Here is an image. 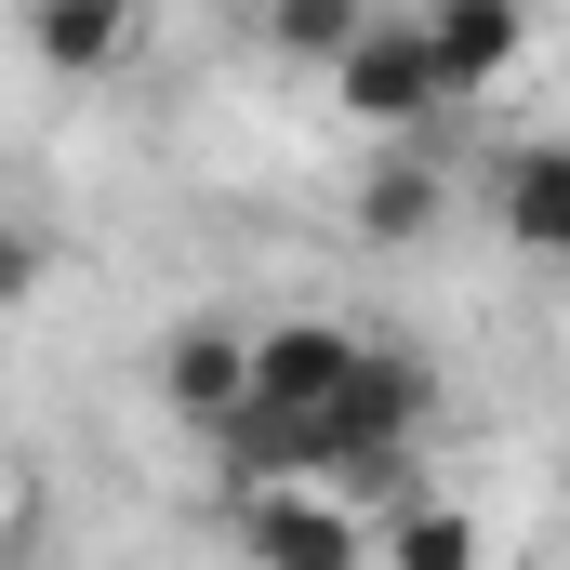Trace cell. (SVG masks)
I'll return each instance as SVG.
<instances>
[{
	"mask_svg": "<svg viewBox=\"0 0 570 570\" xmlns=\"http://www.w3.org/2000/svg\"><path fill=\"white\" fill-rule=\"evenodd\" d=\"M226 544H253L279 570H358L385 531L345 504V478H266V491H226Z\"/></svg>",
	"mask_w": 570,
	"mask_h": 570,
	"instance_id": "cell-3",
	"label": "cell"
},
{
	"mask_svg": "<svg viewBox=\"0 0 570 570\" xmlns=\"http://www.w3.org/2000/svg\"><path fill=\"white\" fill-rule=\"evenodd\" d=\"M358 345H372V332H358V318H318V305H305V318H266V332H253V385L292 399V412H318V399L358 372Z\"/></svg>",
	"mask_w": 570,
	"mask_h": 570,
	"instance_id": "cell-9",
	"label": "cell"
},
{
	"mask_svg": "<svg viewBox=\"0 0 570 570\" xmlns=\"http://www.w3.org/2000/svg\"><path fill=\"white\" fill-rule=\"evenodd\" d=\"M491 226H504V253H531V266H570V146L531 134L491 159Z\"/></svg>",
	"mask_w": 570,
	"mask_h": 570,
	"instance_id": "cell-7",
	"label": "cell"
},
{
	"mask_svg": "<svg viewBox=\"0 0 570 570\" xmlns=\"http://www.w3.org/2000/svg\"><path fill=\"white\" fill-rule=\"evenodd\" d=\"M425 40H438V67H451V94H504L531 67L544 13L531 0H425Z\"/></svg>",
	"mask_w": 570,
	"mask_h": 570,
	"instance_id": "cell-8",
	"label": "cell"
},
{
	"mask_svg": "<svg viewBox=\"0 0 570 570\" xmlns=\"http://www.w3.org/2000/svg\"><path fill=\"white\" fill-rule=\"evenodd\" d=\"M425 425H438V372L399 332H372L358 372L318 399V464H332V478H399V464L425 451Z\"/></svg>",
	"mask_w": 570,
	"mask_h": 570,
	"instance_id": "cell-1",
	"label": "cell"
},
{
	"mask_svg": "<svg viewBox=\"0 0 570 570\" xmlns=\"http://www.w3.org/2000/svg\"><path fill=\"white\" fill-rule=\"evenodd\" d=\"M385 544H399L412 570H478V558H491V531H478L464 504H399V518H385Z\"/></svg>",
	"mask_w": 570,
	"mask_h": 570,
	"instance_id": "cell-11",
	"label": "cell"
},
{
	"mask_svg": "<svg viewBox=\"0 0 570 570\" xmlns=\"http://www.w3.org/2000/svg\"><path fill=\"white\" fill-rule=\"evenodd\" d=\"M372 13H385V0H266V53L318 80V67H332V53H345V40H358Z\"/></svg>",
	"mask_w": 570,
	"mask_h": 570,
	"instance_id": "cell-10",
	"label": "cell"
},
{
	"mask_svg": "<svg viewBox=\"0 0 570 570\" xmlns=\"http://www.w3.org/2000/svg\"><path fill=\"white\" fill-rule=\"evenodd\" d=\"M318 94H332L345 134H438V107H464L451 67H438V40H425V0H412V13H372V27L318 67Z\"/></svg>",
	"mask_w": 570,
	"mask_h": 570,
	"instance_id": "cell-2",
	"label": "cell"
},
{
	"mask_svg": "<svg viewBox=\"0 0 570 570\" xmlns=\"http://www.w3.org/2000/svg\"><path fill=\"white\" fill-rule=\"evenodd\" d=\"M159 399H173V425H226L239 399H253V318H173L159 332Z\"/></svg>",
	"mask_w": 570,
	"mask_h": 570,
	"instance_id": "cell-6",
	"label": "cell"
},
{
	"mask_svg": "<svg viewBox=\"0 0 570 570\" xmlns=\"http://www.w3.org/2000/svg\"><path fill=\"white\" fill-rule=\"evenodd\" d=\"M13 27H27V53L53 80H120V67H146V40H159V0H27Z\"/></svg>",
	"mask_w": 570,
	"mask_h": 570,
	"instance_id": "cell-4",
	"label": "cell"
},
{
	"mask_svg": "<svg viewBox=\"0 0 570 570\" xmlns=\"http://www.w3.org/2000/svg\"><path fill=\"white\" fill-rule=\"evenodd\" d=\"M358 239H385V253H425L438 226H451V173H438L425 134H372V159H358Z\"/></svg>",
	"mask_w": 570,
	"mask_h": 570,
	"instance_id": "cell-5",
	"label": "cell"
}]
</instances>
